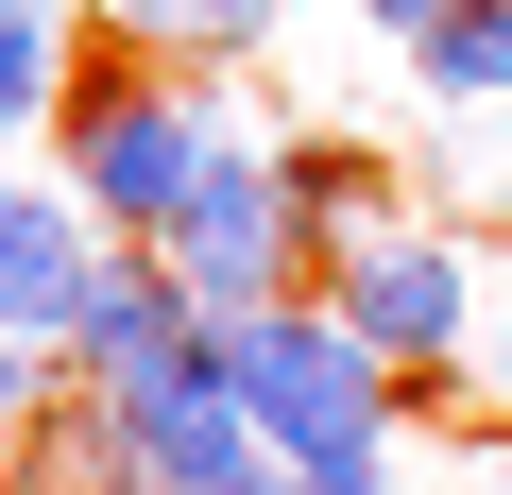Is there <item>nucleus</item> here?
Instances as JSON below:
<instances>
[{
  "label": "nucleus",
  "mask_w": 512,
  "mask_h": 495,
  "mask_svg": "<svg viewBox=\"0 0 512 495\" xmlns=\"http://www.w3.org/2000/svg\"><path fill=\"white\" fill-rule=\"evenodd\" d=\"M120 18H137L154 52H256V35H274V0H120Z\"/></svg>",
  "instance_id": "9"
},
{
  "label": "nucleus",
  "mask_w": 512,
  "mask_h": 495,
  "mask_svg": "<svg viewBox=\"0 0 512 495\" xmlns=\"http://www.w3.org/2000/svg\"><path fill=\"white\" fill-rule=\"evenodd\" d=\"M410 86L427 103H512V0H461V18L410 52Z\"/></svg>",
  "instance_id": "8"
},
{
  "label": "nucleus",
  "mask_w": 512,
  "mask_h": 495,
  "mask_svg": "<svg viewBox=\"0 0 512 495\" xmlns=\"http://www.w3.org/2000/svg\"><path fill=\"white\" fill-rule=\"evenodd\" d=\"M171 342H205V291H188L171 257H86V291H69V359H86V376H154Z\"/></svg>",
  "instance_id": "6"
},
{
  "label": "nucleus",
  "mask_w": 512,
  "mask_h": 495,
  "mask_svg": "<svg viewBox=\"0 0 512 495\" xmlns=\"http://www.w3.org/2000/svg\"><path fill=\"white\" fill-rule=\"evenodd\" d=\"M52 103V18H35V0H0V137H18Z\"/></svg>",
  "instance_id": "10"
},
{
  "label": "nucleus",
  "mask_w": 512,
  "mask_h": 495,
  "mask_svg": "<svg viewBox=\"0 0 512 495\" xmlns=\"http://www.w3.org/2000/svg\"><path fill=\"white\" fill-rule=\"evenodd\" d=\"M291 495H393V444H342V461H291Z\"/></svg>",
  "instance_id": "11"
},
{
  "label": "nucleus",
  "mask_w": 512,
  "mask_h": 495,
  "mask_svg": "<svg viewBox=\"0 0 512 495\" xmlns=\"http://www.w3.org/2000/svg\"><path fill=\"white\" fill-rule=\"evenodd\" d=\"M103 410L137 444V495H205V478H256V461H274L256 410H239V376H222V342H171L154 376H103Z\"/></svg>",
  "instance_id": "2"
},
{
  "label": "nucleus",
  "mask_w": 512,
  "mask_h": 495,
  "mask_svg": "<svg viewBox=\"0 0 512 495\" xmlns=\"http://www.w3.org/2000/svg\"><path fill=\"white\" fill-rule=\"evenodd\" d=\"M205 154H222V120H205V103L103 86V103H86V154H69V188H86L120 239H171V222H188V188H205Z\"/></svg>",
  "instance_id": "3"
},
{
  "label": "nucleus",
  "mask_w": 512,
  "mask_h": 495,
  "mask_svg": "<svg viewBox=\"0 0 512 495\" xmlns=\"http://www.w3.org/2000/svg\"><path fill=\"white\" fill-rule=\"evenodd\" d=\"M69 291H86L69 205L52 188H0V325H69Z\"/></svg>",
  "instance_id": "7"
},
{
  "label": "nucleus",
  "mask_w": 512,
  "mask_h": 495,
  "mask_svg": "<svg viewBox=\"0 0 512 495\" xmlns=\"http://www.w3.org/2000/svg\"><path fill=\"white\" fill-rule=\"evenodd\" d=\"M359 18H376V35H393V52H427V35H444V18H461V0H359Z\"/></svg>",
  "instance_id": "12"
},
{
  "label": "nucleus",
  "mask_w": 512,
  "mask_h": 495,
  "mask_svg": "<svg viewBox=\"0 0 512 495\" xmlns=\"http://www.w3.org/2000/svg\"><path fill=\"white\" fill-rule=\"evenodd\" d=\"M495 495H512V461H495Z\"/></svg>",
  "instance_id": "14"
},
{
  "label": "nucleus",
  "mask_w": 512,
  "mask_h": 495,
  "mask_svg": "<svg viewBox=\"0 0 512 495\" xmlns=\"http://www.w3.org/2000/svg\"><path fill=\"white\" fill-rule=\"evenodd\" d=\"M154 257L205 291V325L222 308H274V274H291V171H256V137L222 120V154H205V188H188V222L154 239Z\"/></svg>",
  "instance_id": "4"
},
{
  "label": "nucleus",
  "mask_w": 512,
  "mask_h": 495,
  "mask_svg": "<svg viewBox=\"0 0 512 495\" xmlns=\"http://www.w3.org/2000/svg\"><path fill=\"white\" fill-rule=\"evenodd\" d=\"M18 342H35V325H0V427L35 410V359H18Z\"/></svg>",
  "instance_id": "13"
},
{
  "label": "nucleus",
  "mask_w": 512,
  "mask_h": 495,
  "mask_svg": "<svg viewBox=\"0 0 512 495\" xmlns=\"http://www.w3.org/2000/svg\"><path fill=\"white\" fill-rule=\"evenodd\" d=\"M342 325L376 342V359H461V257L444 239H410V222H376V239H342Z\"/></svg>",
  "instance_id": "5"
},
{
  "label": "nucleus",
  "mask_w": 512,
  "mask_h": 495,
  "mask_svg": "<svg viewBox=\"0 0 512 495\" xmlns=\"http://www.w3.org/2000/svg\"><path fill=\"white\" fill-rule=\"evenodd\" d=\"M222 342V376H239V410H256V444L274 461H342V444H393V359L325 308H222L205 325Z\"/></svg>",
  "instance_id": "1"
}]
</instances>
